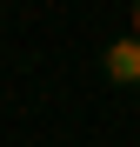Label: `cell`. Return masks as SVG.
Listing matches in <instances>:
<instances>
[{
	"instance_id": "7a4b0ae2",
	"label": "cell",
	"mask_w": 140,
	"mask_h": 147,
	"mask_svg": "<svg viewBox=\"0 0 140 147\" xmlns=\"http://www.w3.org/2000/svg\"><path fill=\"white\" fill-rule=\"evenodd\" d=\"M127 34H133V40H140V0H133V27H127Z\"/></svg>"
},
{
	"instance_id": "6da1fadb",
	"label": "cell",
	"mask_w": 140,
	"mask_h": 147,
	"mask_svg": "<svg viewBox=\"0 0 140 147\" xmlns=\"http://www.w3.org/2000/svg\"><path fill=\"white\" fill-rule=\"evenodd\" d=\"M100 74H107L113 87H140V40H133V34L107 40V47H100Z\"/></svg>"
}]
</instances>
